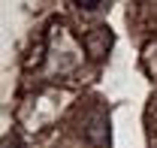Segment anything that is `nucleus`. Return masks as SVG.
<instances>
[{
  "label": "nucleus",
  "instance_id": "nucleus-1",
  "mask_svg": "<svg viewBox=\"0 0 157 148\" xmlns=\"http://www.w3.org/2000/svg\"><path fill=\"white\" fill-rule=\"evenodd\" d=\"M76 3L82 6V9H100V6H103L106 0H76Z\"/></svg>",
  "mask_w": 157,
  "mask_h": 148
}]
</instances>
